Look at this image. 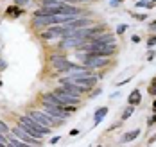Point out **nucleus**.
Wrapping results in <instances>:
<instances>
[{
  "label": "nucleus",
  "mask_w": 156,
  "mask_h": 147,
  "mask_svg": "<svg viewBox=\"0 0 156 147\" xmlns=\"http://www.w3.org/2000/svg\"><path fill=\"white\" fill-rule=\"evenodd\" d=\"M18 126H22L23 129L31 135L32 138H38V140H41L47 133H50L48 128H43V126L36 124L31 117H20V118H18Z\"/></svg>",
  "instance_id": "f257e3e1"
},
{
  "label": "nucleus",
  "mask_w": 156,
  "mask_h": 147,
  "mask_svg": "<svg viewBox=\"0 0 156 147\" xmlns=\"http://www.w3.org/2000/svg\"><path fill=\"white\" fill-rule=\"evenodd\" d=\"M109 63L108 58H104V56H97V54H86L84 58H83V66H86V68H101V66H106Z\"/></svg>",
  "instance_id": "f03ea898"
},
{
  "label": "nucleus",
  "mask_w": 156,
  "mask_h": 147,
  "mask_svg": "<svg viewBox=\"0 0 156 147\" xmlns=\"http://www.w3.org/2000/svg\"><path fill=\"white\" fill-rule=\"evenodd\" d=\"M29 117H31L36 124H40V126H43V128H48V129H52V128L58 124L56 118H52V117L47 115L45 111H31Z\"/></svg>",
  "instance_id": "7ed1b4c3"
},
{
  "label": "nucleus",
  "mask_w": 156,
  "mask_h": 147,
  "mask_svg": "<svg viewBox=\"0 0 156 147\" xmlns=\"http://www.w3.org/2000/svg\"><path fill=\"white\" fill-rule=\"evenodd\" d=\"M54 95H56V99L61 102L63 106H72V108H76L79 102H81V99L79 97H74V95H70V93H66L63 88H58V90H54L52 92Z\"/></svg>",
  "instance_id": "20e7f679"
},
{
  "label": "nucleus",
  "mask_w": 156,
  "mask_h": 147,
  "mask_svg": "<svg viewBox=\"0 0 156 147\" xmlns=\"http://www.w3.org/2000/svg\"><path fill=\"white\" fill-rule=\"evenodd\" d=\"M65 74H68V77H74V79H79V77H92V75H94L90 68L74 65V63H72V66H70V68H68Z\"/></svg>",
  "instance_id": "39448f33"
},
{
  "label": "nucleus",
  "mask_w": 156,
  "mask_h": 147,
  "mask_svg": "<svg viewBox=\"0 0 156 147\" xmlns=\"http://www.w3.org/2000/svg\"><path fill=\"white\" fill-rule=\"evenodd\" d=\"M13 135H15L18 140H22V142H25V144H29V145H38V144H40V140H38V138H32L22 126H16L15 129H13Z\"/></svg>",
  "instance_id": "423d86ee"
},
{
  "label": "nucleus",
  "mask_w": 156,
  "mask_h": 147,
  "mask_svg": "<svg viewBox=\"0 0 156 147\" xmlns=\"http://www.w3.org/2000/svg\"><path fill=\"white\" fill-rule=\"evenodd\" d=\"M90 25H92L90 18H76V20L65 23V29L66 31H81V29H88Z\"/></svg>",
  "instance_id": "0eeeda50"
},
{
  "label": "nucleus",
  "mask_w": 156,
  "mask_h": 147,
  "mask_svg": "<svg viewBox=\"0 0 156 147\" xmlns=\"http://www.w3.org/2000/svg\"><path fill=\"white\" fill-rule=\"evenodd\" d=\"M50 61H52V66H54L58 72H66V70L72 66V63H70L66 58H63V56H52Z\"/></svg>",
  "instance_id": "6e6552de"
},
{
  "label": "nucleus",
  "mask_w": 156,
  "mask_h": 147,
  "mask_svg": "<svg viewBox=\"0 0 156 147\" xmlns=\"http://www.w3.org/2000/svg\"><path fill=\"white\" fill-rule=\"evenodd\" d=\"M41 100H43V106H52V108H61L63 104L56 99V95L54 93H45L43 97H41Z\"/></svg>",
  "instance_id": "1a4fd4ad"
},
{
  "label": "nucleus",
  "mask_w": 156,
  "mask_h": 147,
  "mask_svg": "<svg viewBox=\"0 0 156 147\" xmlns=\"http://www.w3.org/2000/svg\"><path fill=\"white\" fill-rule=\"evenodd\" d=\"M63 90L66 92V93H70V95H74V97H79L81 99V93H83V90L81 88H77L76 84H72V82H61Z\"/></svg>",
  "instance_id": "9d476101"
},
{
  "label": "nucleus",
  "mask_w": 156,
  "mask_h": 147,
  "mask_svg": "<svg viewBox=\"0 0 156 147\" xmlns=\"http://www.w3.org/2000/svg\"><path fill=\"white\" fill-rule=\"evenodd\" d=\"M92 41L94 43H115V36H113V33H102L92 38Z\"/></svg>",
  "instance_id": "9b49d317"
},
{
  "label": "nucleus",
  "mask_w": 156,
  "mask_h": 147,
  "mask_svg": "<svg viewBox=\"0 0 156 147\" xmlns=\"http://www.w3.org/2000/svg\"><path fill=\"white\" fill-rule=\"evenodd\" d=\"M65 33V27H50L47 33L41 34V38H45V40H52V38H56V36H63Z\"/></svg>",
  "instance_id": "f8f14e48"
},
{
  "label": "nucleus",
  "mask_w": 156,
  "mask_h": 147,
  "mask_svg": "<svg viewBox=\"0 0 156 147\" xmlns=\"http://www.w3.org/2000/svg\"><path fill=\"white\" fill-rule=\"evenodd\" d=\"M140 102H142V93H140V90L136 88V90H133V92L129 93V97H127V104L136 106V104H140Z\"/></svg>",
  "instance_id": "ddd939ff"
},
{
  "label": "nucleus",
  "mask_w": 156,
  "mask_h": 147,
  "mask_svg": "<svg viewBox=\"0 0 156 147\" xmlns=\"http://www.w3.org/2000/svg\"><path fill=\"white\" fill-rule=\"evenodd\" d=\"M7 147H34V145H29V144H25V142H20L15 135L9 133V144H7Z\"/></svg>",
  "instance_id": "4468645a"
},
{
  "label": "nucleus",
  "mask_w": 156,
  "mask_h": 147,
  "mask_svg": "<svg viewBox=\"0 0 156 147\" xmlns=\"http://www.w3.org/2000/svg\"><path fill=\"white\" fill-rule=\"evenodd\" d=\"M106 115H108V108H106V106H104V108H99V110L95 111V124H99V122H102Z\"/></svg>",
  "instance_id": "2eb2a0df"
},
{
  "label": "nucleus",
  "mask_w": 156,
  "mask_h": 147,
  "mask_svg": "<svg viewBox=\"0 0 156 147\" xmlns=\"http://www.w3.org/2000/svg\"><path fill=\"white\" fill-rule=\"evenodd\" d=\"M142 131L140 129H133V131H129V133H126L124 135V142H131V140H135V138H138V135H140Z\"/></svg>",
  "instance_id": "dca6fc26"
},
{
  "label": "nucleus",
  "mask_w": 156,
  "mask_h": 147,
  "mask_svg": "<svg viewBox=\"0 0 156 147\" xmlns=\"http://www.w3.org/2000/svg\"><path fill=\"white\" fill-rule=\"evenodd\" d=\"M9 133H11V131H9V128H7V124H5L4 120H0V135L5 136V135H9Z\"/></svg>",
  "instance_id": "f3484780"
},
{
  "label": "nucleus",
  "mask_w": 156,
  "mask_h": 147,
  "mask_svg": "<svg viewBox=\"0 0 156 147\" xmlns=\"http://www.w3.org/2000/svg\"><path fill=\"white\" fill-rule=\"evenodd\" d=\"M133 108H135V106H129V108H126L124 113H122V120H127V118L133 115Z\"/></svg>",
  "instance_id": "a211bd4d"
},
{
  "label": "nucleus",
  "mask_w": 156,
  "mask_h": 147,
  "mask_svg": "<svg viewBox=\"0 0 156 147\" xmlns=\"http://www.w3.org/2000/svg\"><path fill=\"white\" fill-rule=\"evenodd\" d=\"M122 2H124V0H109V5H111V7H119Z\"/></svg>",
  "instance_id": "6ab92c4d"
},
{
  "label": "nucleus",
  "mask_w": 156,
  "mask_h": 147,
  "mask_svg": "<svg viewBox=\"0 0 156 147\" xmlns=\"http://www.w3.org/2000/svg\"><path fill=\"white\" fill-rule=\"evenodd\" d=\"M126 29H127V25H126V23H122V25H119V27H117V34H124V31Z\"/></svg>",
  "instance_id": "aec40b11"
},
{
  "label": "nucleus",
  "mask_w": 156,
  "mask_h": 147,
  "mask_svg": "<svg viewBox=\"0 0 156 147\" xmlns=\"http://www.w3.org/2000/svg\"><path fill=\"white\" fill-rule=\"evenodd\" d=\"M135 5H136V7H147V0H138Z\"/></svg>",
  "instance_id": "412c9836"
},
{
  "label": "nucleus",
  "mask_w": 156,
  "mask_h": 147,
  "mask_svg": "<svg viewBox=\"0 0 156 147\" xmlns=\"http://www.w3.org/2000/svg\"><path fill=\"white\" fill-rule=\"evenodd\" d=\"M156 45V36H153V38H149V41H147V47H154Z\"/></svg>",
  "instance_id": "4be33fe9"
},
{
  "label": "nucleus",
  "mask_w": 156,
  "mask_h": 147,
  "mask_svg": "<svg viewBox=\"0 0 156 147\" xmlns=\"http://www.w3.org/2000/svg\"><path fill=\"white\" fill-rule=\"evenodd\" d=\"M0 147H7L5 145V138H4V135H0Z\"/></svg>",
  "instance_id": "5701e85b"
},
{
  "label": "nucleus",
  "mask_w": 156,
  "mask_h": 147,
  "mask_svg": "<svg viewBox=\"0 0 156 147\" xmlns=\"http://www.w3.org/2000/svg\"><path fill=\"white\" fill-rule=\"evenodd\" d=\"M154 56H156V52H154V50H151V52H149V56H147V59L151 61V59H154Z\"/></svg>",
  "instance_id": "b1692460"
},
{
  "label": "nucleus",
  "mask_w": 156,
  "mask_h": 147,
  "mask_svg": "<svg viewBox=\"0 0 156 147\" xmlns=\"http://www.w3.org/2000/svg\"><path fill=\"white\" fill-rule=\"evenodd\" d=\"M29 0H15V4L16 5H23V4H27Z\"/></svg>",
  "instance_id": "393cba45"
},
{
  "label": "nucleus",
  "mask_w": 156,
  "mask_h": 147,
  "mask_svg": "<svg viewBox=\"0 0 156 147\" xmlns=\"http://www.w3.org/2000/svg\"><path fill=\"white\" fill-rule=\"evenodd\" d=\"M156 122V115H153V117H151V118H149V122H147V124H149V126H153V124H154Z\"/></svg>",
  "instance_id": "a878e982"
},
{
  "label": "nucleus",
  "mask_w": 156,
  "mask_h": 147,
  "mask_svg": "<svg viewBox=\"0 0 156 147\" xmlns=\"http://www.w3.org/2000/svg\"><path fill=\"white\" fill-rule=\"evenodd\" d=\"M135 18H136V20H145L147 15H135Z\"/></svg>",
  "instance_id": "bb28decb"
},
{
  "label": "nucleus",
  "mask_w": 156,
  "mask_h": 147,
  "mask_svg": "<svg viewBox=\"0 0 156 147\" xmlns=\"http://www.w3.org/2000/svg\"><path fill=\"white\" fill-rule=\"evenodd\" d=\"M79 135V129H72L70 131V136H77Z\"/></svg>",
  "instance_id": "cd10ccee"
},
{
  "label": "nucleus",
  "mask_w": 156,
  "mask_h": 147,
  "mask_svg": "<svg viewBox=\"0 0 156 147\" xmlns=\"http://www.w3.org/2000/svg\"><path fill=\"white\" fill-rule=\"evenodd\" d=\"M50 142H52V144H58V142H59V136H54V138H50Z\"/></svg>",
  "instance_id": "c85d7f7f"
},
{
  "label": "nucleus",
  "mask_w": 156,
  "mask_h": 147,
  "mask_svg": "<svg viewBox=\"0 0 156 147\" xmlns=\"http://www.w3.org/2000/svg\"><path fill=\"white\" fill-rule=\"evenodd\" d=\"M131 40H133V43H138V41H140V38H138V36H133Z\"/></svg>",
  "instance_id": "c756f323"
},
{
  "label": "nucleus",
  "mask_w": 156,
  "mask_h": 147,
  "mask_svg": "<svg viewBox=\"0 0 156 147\" xmlns=\"http://www.w3.org/2000/svg\"><path fill=\"white\" fill-rule=\"evenodd\" d=\"M5 66H7V65H5V63H4V61H2V59H0V70H4V68H5Z\"/></svg>",
  "instance_id": "7c9ffc66"
},
{
  "label": "nucleus",
  "mask_w": 156,
  "mask_h": 147,
  "mask_svg": "<svg viewBox=\"0 0 156 147\" xmlns=\"http://www.w3.org/2000/svg\"><path fill=\"white\" fill-rule=\"evenodd\" d=\"M154 140H156V135H154V136H151V138H149V144H153Z\"/></svg>",
  "instance_id": "2f4dec72"
},
{
  "label": "nucleus",
  "mask_w": 156,
  "mask_h": 147,
  "mask_svg": "<svg viewBox=\"0 0 156 147\" xmlns=\"http://www.w3.org/2000/svg\"><path fill=\"white\" fill-rule=\"evenodd\" d=\"M151 27H153V29H156V22H153V25H151Z\"/></svg>",
  "instance_id": "473e14b6"
},
{
  "label": "nucleus",
  "mask_w": 156,
  "mask_h": 147,
  "mask_svg": "<svg viewBox=\"0 0 156 147\" xmlns=\"http://www.w3.org/2000/svg\"><path fill=\"white\" fill-rule=\"evenodd\" d=\"M153 108H154V111H156V100H154V102H153Z\"/></svg>",
  "instance_id": "72a5a7b5"
},
{
  "label": "nucleus",
  "mask_w": 156,
  "mask_h": 147,
  "mask_svg": "<svg viewBox=\"0 0 156 147\" xmlns=\"http://www.w3.org/2000/svg\"><path fill=\"white\" fill-rule=\"evenodd\" d=\"M99 147H101V145H99Z\"/></svg>",
  "instance_id": "f704fd0d"
}]
</instances>
